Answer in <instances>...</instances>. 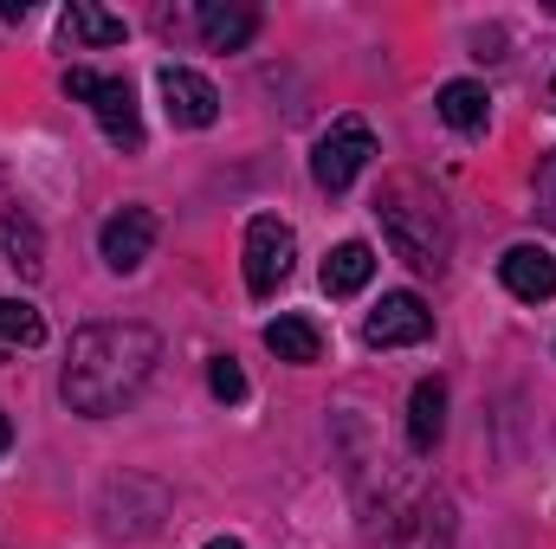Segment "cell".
Wrapping results in <instances>:
<instances>
[{"mask_svg": "<svg viewBox=\"0 0 556 549\" xmlns=\"http://www.w3.org/2000/svg\"><path fill=\"white\" fill-rule=\"evenodd\" d=\"M162 362V336L149 323H85L65 349L59 395L85 420H111L142 395V382Z\"/></svg>", "mask_w": 556, "mask_h": 549, "instance_id": "6da1fadb", "label": "cell"}, {"mask_svg": "<svg viewBox=\"0 0 556 549\" xmlns=\"http://www.w3.org/2000/svg\"><path fill=\"white\" fill-rule=\"evenodd\" d=\"M376 220H382V240L395 246V259L402 266H415V272H446V253H453V220H446V201H440V188L415 175V168H402V175H389L382 181V194H376Z\"/></svg>", "mask_w": 556, "mask_h": 549, "instance_id": "7a4b0ae2", "label": "cell"}, {"mask_svg": "<svg viewBox=\"0 0 556 549\" xmlns=\"http://www.w3.org/2000/svg\"><path fill=\"white\" fill-rule=\"evenodd\" d=\"M65 98L91 104L98 130L117 142V149H142V111H137L130 78H117V72H91V65H72V72H65Z\"/></svg>", "mask_w": 556, "mask_h": 549, "instance_id": "3957f363", "label": "cell"}, {"mask_svg": "<svg viewBox=\"0 0 556 549\" xmlns=\"http://www.w3.org/2000/svg\"><path fill=\"white\" fill-rule=\"evenodd\" d=\"M369 155H376V130L363 124V117H337L317 149H311V181L324 188V194H343L363 168H369Z\"/></svg>", "mask_w": 556, "mask_h": 549, "instance_id": "277c9868", "label": "cell"}, {"mask_svg": "<svg viewBox=\"0 0 556 549\" xmlns=\"http://www.w3.org/2000/svg\"><path fill=\"white\" fill-rule=\"evenodd\" d=\"M291 259H298V240L278 214H253L247 220V291L253 297H273L278 284L291 278Z\"/></svg>", "mask_w": 556, "mask_h": 549, "instance_id": "5b68a950", "label": "cell"}, {"mask_svg": "<svg viewBox=\"0 0 556 549\" xmlns=\"http://www.w3.org/2000/svg\"><path fill=\"white\" fill-rule=\"evenodd\" d=\"M433 336V310L420 304L415 291H389L376 310H369V323H363V343L369 349H415Z\"/></svg>", "mask_w": 556, "mask_h": 549, "instance_id": "8992f818", "label": "cell"}, {"mask_svg": "<svg viewBox=\"0 0 556 549\" xmlns=\"http://www.w3.org/2000/svg\"><path fill=\"white\" fill-rule=\"evenodd\" d=\"M155 91H162V111H168L175 130H207L220 117V91L201 72H188V65H162L155 72Z\"/></svg>", "mask_w": 556, "mask_h": 549, "instance_id": "52a82bcc", "label": "cell"}, {"mask_svg": "<svg viewBox=\"0 0 556 549\" xmlns=\"http://www.w3.org/2000/svg\"><path fill=\"white\" fill-rule=\"evenodd\" d=\"M155 214L149 207H117L111 220H104V233H98V253H104V266L111 272H137L142 259L155 253Z\"/></svg>", "mask_w": 556, "mask_h": 549, "instance_id": "ba28073f", "label": "cell"}, {"mask_svg": "<svg viewBox=\"0 0 556 549\" xmlns=\"http://www.w3.org/2000/svg\"><path fill=\"white\" fill-rule=\"evenodd\" d=\"M194 33H201L214 52H247L253 33H260V7H240V0H201V7H194Z\"/></svg>", "mask_w": 556, "mask_h": 549, "instance_id": "9c48e42d", "label": "cell"}, {"mask_svg": "<svg viewBox=\"0 0 556 549\" xmlns=\"http://www.w3.org/2000/svg\"><path fill=\"white\" fill-rule=\"evenodd\" d=\"M498 284H505L511 297H525V304H551L556 297V259L544 246H505Z\"/></svg>", "mask_w": 556, "mask_h": 549, "instance_id": "30bf717a", "label": "cell"}, {"mask_svg": "<svg viewBox=\"0 0 556 549\" xmlns=\"http://www.w3.org/2000/svg\"><path fill=\"white\" fill-rule=\"evenodd\" d=\"M453 531H459L453 498H446V491H427V498L415 505V518H402L395 549H453Z\"/></svg>", "mask_w": 556, "mask_h": 549, "instance_id": "8fae6325", "label": "cell"}, {"mask_svg": "<svg viewBox=\"0 0 556 549\" xmlns=\"http://www.w3.org/2000/svg\"><path fill=\"white\" fill-rule=\"evenodd\" d=\"M433 111H440V124L459 130V137H479V130L492 124V98H485L479 78H446L440 98H433Z\"/></svg>", "mask_w": 556, "mask_h": 549, "instance_id": "7c38bea8", "label": "cell"}, {"mask_svg": "<svg viewBox=\"0 0 556 549\" xmlns=\"http://www.w3.org/2000/svg\"><path fill=\"white\" fill-rule=\"evenodd\" d=\"M440 439H446V382L427 375V382H415V395H408V446L415 452H433Z\"/></svg>", "mask_w": 556, "mask_h": 549, "instance_id": "4fadbf2b", "label": "cell"}, {"mask_svg": "<svg viewBox=\"0 0 556 549\" xmlns=\"http://www.w3.org/2000/svg\"><path fill=\"white\" fill-rule=\"evenodd\" d=\"M0 253H7V266H13L20 278H39V272H46L39 220H33V214H20V207H7V214H0Z\"/></svg>", "mask_w": 556, "mask_h": 549, "instance_id": "5bb4252c", "label": "cell"}, {"mask_svg": "<svg viewBox=\"0 0 556 549\" xmlns=\"http://www.w3.org/2000/svg\"><path fill=\"white\" fill-rule=\"evenodd\" d=\"M59 26H65V39H78V46H124V39H130L124 13H104V7H91V0H72V7L59 13Z\"/></svg>", "mask_w": 556, "mask_h": 549, "instance_id": "9a60e30c", "label": "cell"}, {"mask_svg": "<svg viewBox=\"0 0 556 549\" xmlns=\"http://www.w3.org/2000/svg\"><path fill=\"white\" fill-rule=\"evenodd\" d=\"M369 278H376V253H369L363 240H343V246L324 259V291H330V297H356Z\"/></svg>", "mask_w": 556, "mask_h": 549, "instance_id": "2e32d148", "label": "cell"}, {"mask_svg": "<svg viewBox=\"0 0 556 549\" xmlns=\"http://www.w3.org/2000/svg\"><path fill=\"white\" fill-rule=\"evenodd\" d=\"M266 349H273L278 362H317L324 356V330L311 323V317H278V323H266Z\"/></svg>", "mask_w": 556, "mask_h": 549, "instance_id": "e0dca14e", "label": "cell"}, {"mask_svg": "<svg viewBox=\"0 0 556 549\" xmlns=\"http://www.w3.org/2000/svg\"><path fill=\"white\" fill-rule=\"evenodd\" d=\"M46 336V317L26 304V297H0V343H20V349H33Z\"/></svg>", "mask_w": 556, "mask_h": 549, "instance_id": "ac0fdd59", "label": "cell"}, {"mask_svg": "<svg viewBox=\"0 0 556 549\" xmlns=\"http://www.w3.org/2000/svg\"><path fill=\"white\" fill-rule=\"evenodd\" d=\"M207 388H214V401H247L240 362H233V356H214V362H207Z\"/></svg>", "mask_w": 556, "mask_h": 549, "instance_id": "d6986e66", "label": "cell"}, {"mask_svg": "<svg viewBox=\"0 0 556 549\" xmlns=\"http://www.w3.org/2000/svg\"><path fill=\"white\" fill-rule=\"evenodd\" d=\"M544 214L556 220V155L544 162Z\"/></svg>", "mask_w": 556, "mask_h": 549, "instance_id": "ffe728a7", "label": "cell"}, {"mask_svg": "<svg viewBox=\"0 0 556 549\" xmlns=\"http://www.w3.org/2000/svg\"><path fill=\"white\" fill-rule=\"evenodd\" d=\"M7 446H13V420L0 413V452H7Z\"/></svg>", "mask_w": 556, "mask_h": 549, "instance_id": "44dd1931", "label": "cell"}, {"mask_svg": "<svg viewBox=\"0 0 556 549\" xmlns=\"http://www.w3.org/2000/svg\"><path fill=\"white\" fill-rule=\"evenodd\" d=\"M201 549H247L240 537H214V544H201Z\"/></svg>", "mask_w": 556, "mask_h": 549, "instance_id": "7402d4cb", "label": "cell"}, {"mask_svg": "<svg viewBox=\"0 0 556 549\" xmlns=\"http://www.w3.org/2000/svg\"><path fill=\"white\" fill-rule=\"evenodd\" d=\"M551 104H556V72H551Z\"/></svg>", "mask_w": 556, "mask_h": 549, "instance_id": "603a6c76", "label": "cell"}, {"mask_svg": "<svg viewBox=\"0 0 556 549\" xmlns=\"http://www.w3.org/2000/svg\"><path fill=\"white\" fill-rule=\"evenodd\" d=\"M551 13H556V0H551Z\"/></svg>", "mask_w": 556, "mask_h": 549, "instance_id": "cb8c5ba5", "label": "cell"}]
</instances>
